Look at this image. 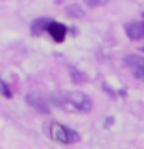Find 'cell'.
Masks as SVG:
<instances>
[{"label": "cell", "instance_id": "cell-9", "mask_svg": "<svg viewBox=\"0 0 144 149\" xmlns=\"http://www.w3.org/2000/svg\"><path fill=\"white\" fill-rule=\"evenodd\" d=\"M0 92H2V94L6 96V98H11V90L8 88V85H6V83L2 81V79H0Z\"/></svg>", "mask_w": 144, "mask_h": 149}, {"label": "cell", "instance_id": "cell-7", "mask_svg": "<svg viewBox=\"0 0 144 149\" xmlns=\"http://www.w3.org/2000/svg\"><path fill=\"white\" fill-rule=\"evenodd\" d=\"M52 20H48V19H35L32 22V33H35V35H39L41 31H44V30H48V24H50Z\"/></svg>", "mask_w": 144, "mask_h": 149}, {"label": "cell", "instance_id": "cell-1", "mask_svg": "<svg viewBox=\"0 0 144 149\" xmlns=\"http://www.w3.org/2000/svg\"><path fill=\"white\" fill-rule=\"evenodd\" d=\"M52 101L55 105H59L67 111H74V112H87L93 107V101L87 94L79 92V90H61L52 96Z\"/></svg>", "mask_w": 144, "mask_h": 149}, {"label": "cell", "instance_id": "cell-4", "mask_svg": "<svg viewBox=\"0 0 144 149\" xmlns=\"http://www.w3.org/2000/svg\"><path fill=\"white\" fill-rule=\"evenodd\" d=\"M124 65H128L133 70L135 77H139L144 81V59L139 55H126L124 57Z\"/></svg>", "mask_w": 144, "mask_h": 149}, {"label": "cell", "instance_id": "cell-6", "mask_svg": "<svg viewBox=\"0 0 144 149\" xmlns=\"http://www.w3.org/2000/svg\"><path fill=\"white\" fill-rule=\"evenodd\" d=\"M46 31L50 33V37L54 39L55 42H63V41H65V35H67V26H63V24H59V22L52 20L50 24H48V30Z\"/></svg>", "mask_w": 144, "mask_h": 149}, {"label": "cell", "instance_id": "cell-3", "mask_svg": "<svg viewBox=\"0 0 144 149\" xmlns=\"http://www.w3.org/2000/svg\"><path fill=\"white\" fill-rule=\"evenodd\" d=\"M26 101H28V105H32L35 111H39L41 114H48L50 112V103L46 98H43V96H39L35 92H30V94H26Z\"/></svg>", "mask_w": 144, "mask_h": 149}, {"label": "cell", "instance_id": "cell-8", "mask_svg": "<svg viewBox=\"0 0 144 149\" xmlns=\"http://www.w3.org/2000/svg\"><path fill=\"white\" fill-rule=\"evenodd\" d=\"M67 13L70 15V17H83L81 8H78V6H68V8H67Z\"/></svg>", "mask_w": 144, "mask_h": 149}, {"label": "cell", "instance_id": "cell-5", "mask_svg": "<svg viewBox=\"0 0 144 149\" xmlns=\"http://www.w3.org/2000/svg\"><path fill=\"white\" fill-rule=\"evenodd\" d=\"M126 35L129 39H144V15H142V20L139 22H128L126 24Z\"/></svg>", "mask_w": 144, "mask_h": 149}, {"label": "cell", "instance_id": "cell-2", "mask_svg": "<svg viewBox=\"0 0 144 149\" xmlns=\"http://www.w3.org/2000/svg\"><path fill=\"white\" fill-rule=\"evenodd\" d=\"M48 133H50V136H52V140L61 142V144H70V129L65 127V125L52 122Z\"/></svg>", "mask_w": 144, "mask_h": 149}]
</instances>
